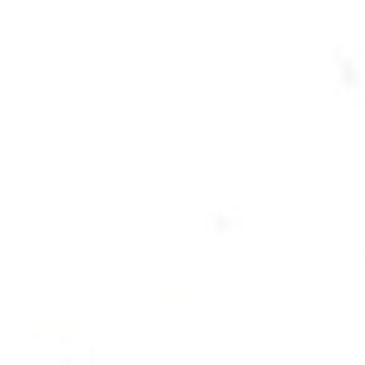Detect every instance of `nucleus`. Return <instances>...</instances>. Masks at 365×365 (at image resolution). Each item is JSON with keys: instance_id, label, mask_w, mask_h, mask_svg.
Instances as JSON below:
<instances>
[]
</instances>
